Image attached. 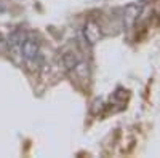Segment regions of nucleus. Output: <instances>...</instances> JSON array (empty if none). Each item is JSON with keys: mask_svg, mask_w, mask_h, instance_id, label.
Listing matches in <instances>:
<instances>
[{"mask_svg": "<svg viewBox=\"0 0 160 158\" xmlns=\"http://www.w3.org/2000/svg\"><path fill=\"white\" fill-rule=\"evenodd\" d=\"M40 55V45L34 38H24L21 42V56L28 61L37 59Z\"/></svg>", "mask_w": 160, "mask_h": 158, "instance_id": "obj_1", "label": "nucleus"}, {"mask_svg": "<svg viewBox=\"0 0 160 158\" xmlns=\"http://www.w3.org/2000/svg\"><path fill=\"white\" fill-rule=\"evenodd\" d=\"M83 32H85V38H87V42L88 43H96L99 38H101V29H99V26L96 24V22H93V21H90V22H87V26H85V29H83Z\"/></svg>", "mask_w": 160, "mask_h": 158, "instance_id": "obj_2", "label": "nucleus"}, {"mask_svg": "<svg viewBox=\"0 0 160 158\" xmlns=\"http://www.w3.org/2000/svg\"><path fill=\"white\" fill-rule=\"evenodd\" d=\"M61 62L64 65V69H68V70H74V67L80 62V58L75 51H69V53H66V55L61 58Z\"/></svg>", "mask_w": 160, "mask_h": 158, "instance_id": "obj_3", "label": "nucleus"}, {"mask_svg": "<svg viewBox=\"0 0 160 158\" xmlns=\"http://www.w3.org/2000/svg\"><path fill=\"white\" fill-rule=\"evenodd\" d=\"M138 13H139V8H138L136 5H130V7L125 10V19H127V24H128V26L133 24V21H135L136 16H138Z\"/></svg>", "mask_w": 160, "mask_h": 158, "instance_id": "obj_4", "label": "nucleus"}, {"mask_svg": "<svg viewBox=\"0 0 160 158\" xmlns=\"http://www.w3.org/2000/svg\"><path fill=\"white\" fill-rule=\"evenodd\" d=\"M5 50V38L0 35V51H3Z\"/></svg>", "mask_w": 160, "mask_h": 158, "instance_id": "obj_5", "label": "nucleus"}]
</instances>
